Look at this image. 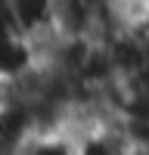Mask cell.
I'll list each match as a JSON object with an SVG mask.
<instances>
[{
	"mask_svg": "<svg viewBox=\"0 0 149 155\" xmlns=\"http://www.w3.org/2000/svg\"><path fill=\"white\" fill-rule=\"evenodd\" d=\"M143 6H146V9H149V0H143Z\"/></svg>",
	"mask_w": 149,
	"mask_h": 155,
	"instance_id": "cell-2",
	"label": "cell"
},
{
	"mask_svg": "<svg viewBox=\"0 0 149 155\" xmlns=\"http://www.w3.org/2000/svg\"><path fill=\"white\" fill-rule=\"evenodd\" d=\"M19 155H78V149L65 130H37L25 140Z\"/></svg>",
	"mask_w": 149,
	"mask_h": 155,
	"instance_id": "cell-1",
	"label": "cell"
}]
</instances>
